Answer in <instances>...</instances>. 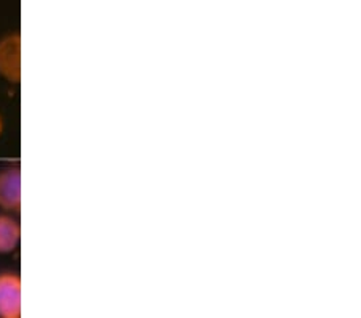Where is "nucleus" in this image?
Masks as SVG:
<instances>
[{
  "instance_id": "nucleus-2",
  "label": "nucleus",
  "mask_w": 361,
  "mask_h": 318,
  "mask_svg": "<svg viewBox=\"0 0 361 318\" xmlns=\"http://www.w3.org/2000/svg\"><path fill=\"white\" fill-rule=\"evenodd\" d=\"M0 76L8 82H20L21 79V37L20 34L0 40Z\"/></svg>"
},
{
  "instance_id": "nucleus-5",
  "label": "nucleus",
  "mask_w": 361,
  "mask_h": 318,
  "mask_svg": "<svg viewBox=\"0 0 361 318\" xmlns=\"http://www.w3.org/2000/svg\"><path fill=\"white\" fill-rule=\"evenodd\" d=\"M2 132H4V121L0 118V135H2Z\"/></svg>"
},
{
  "instance_id": "nucleus-4",
  "label": "nucleus",
  "mask_w": 361,
  "mask_h": 318,
  "mask_svg": "<svg viewBox=\"0 0 361 318\" xmlns=\"http://www.w3.org/2000/svg\"><path fill=\"white\" fill-rule=\"evenodd\" d=\"M20 222L10 214H0V254L13 252L20 245Z\"/></svg>"
},
{
  "instance_id": "nucleus-3",
  "label": "nucleus",
  "mask_w": 361,
  "mask_h": 318,
  "mask_svg": "<svg viewBox=\"0 0 361 318\" xmlns=\"http://www.w3.org/2000/svg\"><path fill=\"white\" fill-rule=\"evenodd\" d=\"M21 206V169L10 166L0 171V209L13 212Z\"/></svg>"
},
{
  "instance_id": "nucleus-1",
  "label": "nucleus",
  "mask_w": 361,
  "mask_h": 318,
  "mask_svg": "<svg viewBox=\"0 0 361 318\" xmlns=\"http://www.w3.org/2000/svg\"><path fill=\"white\" fill-rule=\"evenodd\" d=\"M0 318H21V279L13 271L0 274Z\"/></svg>"
}]
</instances>
